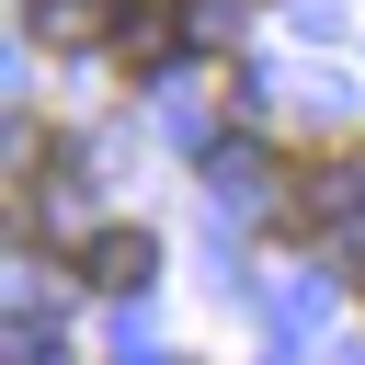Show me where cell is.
I'll return each instance as SVG.
<instances>
[{
	"label": "cell",
	"mask_w": 365,
	"mask_h": 365,
	"mask_svg": "<svg viewBox=\"0 0 365 365\" xmlns=\"http://www.w3.org/2000/svg\"><path fill=\"white\" fill-rule=\"evenodd\" d=\"M205 182H217V194H240V205H251V194H262V148H217V160H205Z\"/></svg>",
	"instance_id": "8992f818"
},
{
	"label": "cell",
	"mask_w": 365,
	"mask_h": 365,
	"mask_svg": "<svg viewBox=\"0 0 365 365\" xmlns=\"http://www.w3.org/2000/svg\"><path fill=\"white\" fill-rule=\"evenodd\" d=\"M171 46H182V11H171V0H125V11H114V57H125V68H160Z\"/></svg>",
	"instance_id": "7a4b0ae2"
},
{
	"label": "cell",
	"mask_w": 365,
	"mask_h": 365,
	"mask_svg": "<svg viewBox=\"0 0 365 365\" xmlns=\"http://www.w3.org/2000/svg\"><path fill=\"white\" fill-rule=\"evenodd\" d=\"M365 217V171H308L297 182V228H354Z\"/></svg>",
	"instance_id": "3957f363"
},
{
	"label": "cell",
	"mask_w": 365,
	"mask_h": 365,
	"mask_svg": "<svg viewBox=\"0 0 365 365\" xmlns=\"http://www.w3.org/2000/svg\"><path fill=\"white\" fill-rule=\"evenodd\" d=\"M171 11H182V46H228L251 23V0H171Z\"/></svg>",
	"instance_id": "5b68a950"
},
{
	"label": "cell",
	"mask_w": 365,
	"mask_h": 365,
	"mask_svg": "<svg viewBox=\"0 0 365 365\" xmlns=\"http://www.w3.org/2000/svg\"><path fill=\"white\" fill-rule=\"evenodd\" d=\"M80 274H91L103 297H137V285L160 274V240H148V228H91V240H80Z\"/></svg>",
	"instance_id": "6da1fadb"
},
{
	"label": "cell",
	"mask_w": 365,
	"mask_h": 365,
	"mask_svg": "<svg viewBox=\"0 0 365 365\" xmlns=\"http://www.w3.org/2000/svg\"><path fill=\"white\" fill-rule=\"evenodd\" d=\"M354 285H365V262H354Z\"/></svg>",
	"instance_id": "52a82bcc"
},
{
	"label": "cell",
	"mask_w": 365,
	"mask_h": 365,
	"mask_svg": "<svg viewBox=\"0 0 365 365\" xmlns=\"http://www.w3.org/2000/svg\"><path fill=\"white\" fill-rule=\"evenodd\" d=\"M23 23H34L46 46H91V34H114V11H103V0H34Z\"/></svg>",
	"instance_id": "277c9868"
}]
</instances>
